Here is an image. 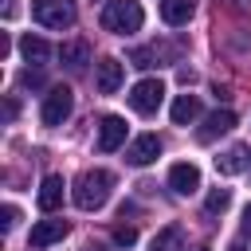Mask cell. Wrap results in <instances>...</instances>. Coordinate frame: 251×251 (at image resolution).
Returning a JSON list of instances; mask_svg holds the SVG:
<instances>
[{"label":"cell","instance_id":"5b68a950","mask_svg":"<svg viewBox=\"0 0 251 251\" xmlns=\"http://www.w3.org/2000/svg\"><path fill=\"white\" fill-rule=\"evenodd\" d=\"M161 102H165V82H161V78H141V82H133L129 106H133L137 114H157Z\"/></svg>","mask_w":251,"mask_h":251},{"label":"cell","instance_id":"83f0119b","mask_svg":"<svg viewBox=\"0 0 251 251\" xmlns=\"http://www.w3.org/2000/svg\"><path fill=\"white\" fill-rule=\"evenodd\" d=\"M196 251H212V247H196Z\"/></svg>","mask_w":251,"mask_h":251},{"label":"cell","instance_id":"4316f807","mask_svg":"<svg viewBox=\"0 0 251 251\" xmlns=\"http://www.w3.org/2000/svg\"><path fill=\"white\" fill-rule=\"evenodd\" d=\"M247 169H251V153H247Z\"/></svg>","mask_w":251,"mask_h":251},{"label":"cell","instance_id":"603a6c76","mask_svg":"<svg viewBox=\"0 0 251 251\" xmlns=\"http://www.w3.org/2000/svg\"><path fill=\"white\" fill-rule=\"evenodd\" d=\"M20 82H24V86H39V82H43V75H39V71H24V75H20Z\"/></svg>","mask_w":251,"mask_h":251},{"label":"cell","instance_id":"8992f818","mask_svg":"<svg viewBox=\"0 0 251 251\" xmlns=\"http://www.w3.org/2000/svg\"><path fill=\"white\" fill-rule=\"evenodd\" d=\"M157 157H161V137H157V133H141V137H133V141H129V149H126V161H129V165H137V169L153 165Z\"/></svg>","mask_w":251,"mask_h":251},{"label":"cell","instance_id":"6da1fadb","mask_svg":"<svg viewBox=\"0 0 251 251\" xmlns=\"http://www.w3.org/2000/svg\"><path fill=\"white\" fill-rule=\"evenodd\" d=\"M110 188H114V176L106 169H86L78 173V180L71 184V200L82 208V212H94L110 200Z\"/></svg>","mask_w":251,"mask_h":251},{"label":"cell","instance_id":"d6986e66","mask_svg":"<svg viewBox=\"0 0 251 251\" xmlns=\"http://www.w3.org/2000/svg\"><path fill=\"white\" fill-rule=\"evenodd\" d=\"M161 55H169V47H137V51L129 55V63H133V67H157Z\"/></svg>","mask_w":251,"mask_h":251},{"label":"cell","instance_id":"44dd1931","mask_svg":"<svg viewBox=\"0 0 251 251\" xmlns=\"http://www.w3.org/2000/svg\"><path fill=\"white\" fill-rule=\"evenodd\" d=\"M114 243H118V247H133V243H137V227L118 224V227H114Z\"/></svg>","mask_w":251,"mask_h":251},{"label":"cell","instance_id":"ba28073f","mask_svg":"<svg viewBox=\"0 0 251 251\" xmlns=\"http://www.w3.org/2000/svg\"><path fill=\"white\" fill-rule=\"evenodd\" d=\"M169 184H173L176 196H192V192L200 188V169H196L192 161H176V165L169 169Z\"/></svg>","mask_w":251,"mask_h":251},{"label":"cell","instance_id":"484cf974","mask_svg":"<svg viewBox=\"0 0 251 251\" xmlns=\"http://www.w3.org/2000/svg\"><path fill=\"white\" fill-rule=\"evenodd\" d=\"M86 251H110V247H106V243H90Z\"/></svg>","mask_w":251,"mask_h":251},{"label":"cell","instance_id":"e0dca14e","mask_svg":"<svg viewBox=\"0 0 251 251\" xmlns=\"http://www.w3.org/2000/svg\"><path fill=\"white\" fill-rule=\"evenodd\" d=\"M20 55H24L27 63H47L51 47H47V39H39V35H24V39H20Z\"/></svg>","mask_w":251,"mask_h":251},{"label":"cell","instance_id":"ac0fdd59","mask_svg":"<svg viewBox=\"0 0 251 251\" xmlns=\"http://www.w3.org/2000/svg\"><path fill=\"white\" fill-rule=\"evenodd\" d=\"M227 204H231V188H212L208 200H204V212L208 216H220V212H227Z\"/></svg>","mask_w":251,"mask_h":251},{"label":"cell","instance_id":"d4e9b609","mask_svg":"<svg viewBox=\"0 0 251 251\" xmlns=\"http://www.w3.org/2000/svg\"><path fill=\"white\" fill-rule=\"evenodd\" d=\"M243 224H247V231H251V204H247V212H243Z\"/></svg>","mask_w":251,"mask_h":251},{"label":"cell","instance_id":"7a4b0ae2","mask_svg":"<svg viewBox=\"0 0 251 251\" xmlns=\"http://www.w3.org/2000/svg\"><path fill=\"white\" fill-rule=\"evenodd\" d=\"M145 24V12L137 0H110L102 8V27L114 31V35H129V31H141Z\"/></svg>","mask_w":251,"mask_h":251},{"label":"cell","instance_id":"7402d4cb","mask_svg":"<svg viewBox=\"0 0 251 251\" xmlns=\"http://www.w3.org/2000/svg\"><path fill=\"white\" fill-rule=\"evenodd\" d=\"M16 220H20V208H16V204H4V231H12Z\"/></svg>","mask_w":251,"mask_h":251},{"label":"cell","instance_id":"2e32d148","mask_svg":"<svg viewBox=\"0 0 251 251\" xmlns=\"http://www.w3.org/2000/svg\"><path fill=\"white\" fill-rule=\"evenodd\" d=\"M59 55H63V63H67L71 71H82V67L90 63V47H86L82 39H75V43H63V47H59Z\"/></svg>","mask_w":251,"mask_h":251},{"label":"cell","instance_id":"277c9868","mask_svg":"<svg viewBox=\"0 0 251 251\" xmlns=\"http://www.w3.org/2000/svg\"><path fill=\"white\" fill-rule=\"evenodd\" d=\"M71 110H75V94H71V86H51V90L43 94V110H39V118H43V126H63V122L71 118Z\"/></svg>","mask_w":251,"mask_h":251},{"label":"cell","instance_id":"30bf717a","mask_svg":"<svg viewBox=\"0 0 251 251\" xmlns=\"http://www.w3.org/2000/svg\"><path fill=\"white\" fill-rule=\"evenodd\" d=\"M67 231H71L67 220H39V224L31 227V247H51V243H59Z\"/></svg>","mask_w":251,"mask_h":251},{"label":"cell","instance_id":"ffe728a7","mask_svg":"<svg viewBox=\"0 0 251 251\" xmlns=\"http://www.w3.org/2000/svg\"><path fill=\"white\" fill-rule=\"evenodd\" d=\"M176 239H180V227H176V224H169L165 231H157V235H153V251H173V243H176Z\"/></svg>","mask_w":251,"mask_h":251},{"label":"cell","instance_id":"4fadbf2b","mask_svg":"<svg viewBox=\"0 0 251 251\" xmlns=\"http://www.w3.org/2000/svg\"><path fill=\"white\" fill-rule=\"evenodd\" d=\"M63 176L59 173H51V176H43V184H39V208L43 212H55L59 204H63Z\"/></svg>","mask_w":251,"mask_h":251},{"label":"cell","instance_id":"52a82bcc","mask_svg":"<svg viewBox=\"0 0 251 251\" xmlns=\"http://www.w3.org/2000/svg\"><path fill=\"white\" fill-rule=\"evenodd\" d=\"M122 145H126V118L106 114L102 126H98V149H102V153H114V149H122Z\"/></svg>","mask_w":251,"mask_h":251},{"label":"cell","instance_id":"8fae6325","mask_svg":"<svg viewBox=\"0 0 251 251\" xmlns=\"http://www.w3.org/2000/svg\"><path fill=\"white\" fill-rule=\"evenodd\" d=\"M192 12H196V0H161V20H165L169 27L188 24V20H192Z\"/></svg>","mask_w":251,"mask_h":251},{"label":"cell","instance_id":"9c48e42d","mask_svg":"<svg viewBox=\"0 0 251 251\" xmlns=\"http://www.w3.org/2000/svg\"><path fill=\"white\" fill-rule=\"evenodd\" d=\"M122 78H126V67L118 63V59H98V75H94V82H98V90L102 94H114L118 86H122Z\"/></svg>","mask_w":251,"mask_h":251},{"label":"cell","instance_id":"5bb4252c","mask_svg":"<svg viewBox=\"0 0 251 251\" xmlns=\"http://www.w3.org/2000/svg\"><path fill=\"white\" fill-rule=\"evenodd\" d=\"M169 114H173V122H176V126H188V122H196V118H200V98H196V94H176Z\"/></svg>","mask_w":251,"mask_h":251},{"label":"cell","instance_id":"7c38bea8","mask_svg":"<svg viewBox=\"0 0 251 251\" xmlns=\"http://www.w3.org/2000/svg\"><path fill=\"white\" fill-rule=\"evenodd\" d=\"M231 126H235V114H231V110H212V114L204 118V129H200L196 137H200V141H212V137L227 133Z\"/></svg>","mask_w":251,"mask_h":251},{"label":"cell","instance_id":"cb8c5ba5","mask_svg":"<svg viewBox=\"0 0 251 251\" xmlns=\"http://www.w3.org/2000/svg\"><path fill=\"white\" fill-rule=\"evenodd\" d=\"M16 110H20V106H16V98H8V102H4V118L12 122V118H16Z\"/></svg>","mask_w":251,"mask_h":251},{"label":"cell","instance_id":"9a60e30c","mask_svg":"<svg viewBox=\"0 0 251 251\" xmlns=\"http://www.w3.org/2000/svg\"><path fill=\"white\" fill-rule=\"evenodd\" d=\"M216 169H220L224 176L243 173V169H247V149H243V145H231L227 153H220V157H216Z\"/></svg>","mask_w":251,"mask_h":251},{"label":"cell","instance_id":"3957f363","mask_svg":"<svg viewBox=\"0 0 251 251\" xmlns=\"http://www.w3.org/2000/svg\"><path fill=\"white\" fill-rule=\"evenodd\" d=\"M31 16H35V24L59 31V27H71L75 24L78 8H75V0H31Z\"/></svg>","mask_w":251,"mask_h":251}]
</instances>
